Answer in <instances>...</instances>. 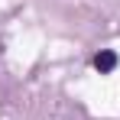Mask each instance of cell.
Segmentation results:
<instances>
[{"label":"cell","mask_w":120,"mask_h":120,"mask_svg":"<svg viewBox=\"0 0 120 120\" xmlns=\"http://www.w3.org/2000/svg\"><path fill=\"white\" fill-rule=\"evenodd\" d=\"M94 68H98L101 75H110L114 68H117V52H110V49H104L94 55Z\"/></svg>","instance_id":"obj_1"}]
</instances>
